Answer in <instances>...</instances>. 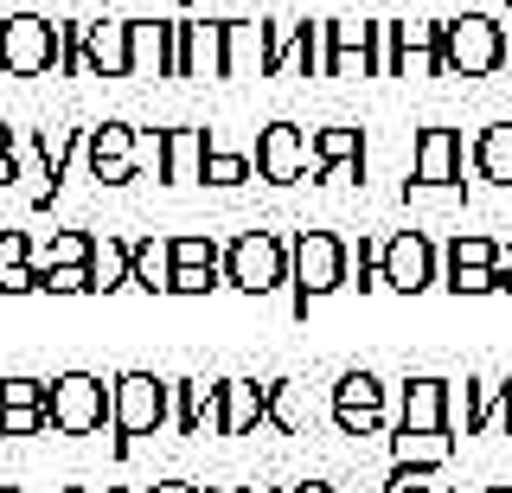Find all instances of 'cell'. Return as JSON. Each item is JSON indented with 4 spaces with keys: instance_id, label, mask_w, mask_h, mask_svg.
I'll list each match as a JSON object with an SVG mask.
<instances>
[{
    "instance_id": "obj_32",
    "label": "cell",
    "mask_w": 512,
    "mask_h": 493,
    "mask_svg": "<svg viewBox=\"0 0 512 493\" xmlns=\"http://www.w3.org/2000/svg\"><path fill=\"white\" fill-rule=\"evenodd\" d=\"M39 289L45 295H96V276H90V263H64V269H45Z\"/></svg>"
},
{
    "instance_id": "obj_39",
    "label": "cell",
    "mask_w": 512,
    "mask_h": 493,
    "mask_svg": "<svg viewBox=\"0 0 512 493\" xmlns=\"http://www.w3.org/2000/svg\"><path fill=\"white\" fill-rule=\"evenodd\" d=\"M7 263H32V244L20 231H0V269H7Z\"/></svg>"
},
{
    "instance_id": "obj_40",
    "label": "cell",
    "mask_w": 512,
    "mask_h": 493,
    "mask_svg": "<svg viewBox=\"0 0 512 493\" xmlns=\"http://www.w3.org/2000/svg\"><path fill=\"white\" fill-rule=\"evenodd\" d=\"M493 429L512 436V378H500V404H493Z\"/></svg>"
},
{
    "instance_id": "obj_17",
    "label": "cell",
    "mask_w": 512,
    "mask_h": 493,
    "mask_svg": "<svg viewBox=\"0 0 512 493\" xmlns=\"http://www.w3.org/2000/svg\"><path fill=\"white\" fill-rule=\"evenodd\" d=\"M308 180H365V129H314L308 148Z\"/></svg>"
},
{
    "instance_id": "obj_9",
    "label": "cell",
    "mask_w": 512,
    "mask_h": 493,
    "mask_svg": "<svg viewBox=\"0 0 512 493\" xmlns=\"http://www.w3.org/2000/svg\"><path fill=\"white\" fill-rule=\"evenodd\" d=\"M384 77H442V26L384 20Z\"/></svg>"
},
{
    "instance_id": "obj_16",
    "label": "cell",
    "mask_w": 512,
    "mask_h": 493,
    "mask_svg": "<svg viewBox=\"0 0 512 493\" xmlns=\"http://www.w3.org/2000/svg\"><path fill=\"white\" fill-rule=\"evenodd\" d=\"M384 378L378 372H340V385H333V423L346 429V436H372L384 423Z\"/></svg>"
},
{
    "instance_id": "obj_29",
    "label": "cell",
    "mask_w": 512,
    "mask_h": 493,
    "mask_svg": "<svg viewBox=\"0 0 512 493\" xmlns=\"http://www.w3.org/2000/svg\"><path fill=\"white\" fill-rule=\"evenodd\" d=\"M96 257V237L90 231H52L45 244H32V269H64V263H90Z\"/></svg>"
},
{
    "instance_id": "obj_10",
    "label": "cell",
    "mask_w": 512,
    "mask_h": 493,
    "mask_svg": "<svg viewBox=\"0 0 512 493\" xmlns=\"http://www.w3.org/2000/svg\"><path fill=\"white\" fill-rule=\"evenodd\" d=\"M500 276V244L487 231H455L442 244V289L448 295H487Z\"/></svg>"
},
{
    "instance_id": "obj_3",
    "label": "cell",
    "mask_w": 512,
    "mask_h": 493,
    "mask_svg": "<svg viewBox=\"0 0 512 493\" xmlns=\"http://www.w3.org/2000/svg\"><path fill=\"white\" fill-rule=\"evenodd\" d=\"M109 391H116V455H128L141 436H154V429L173 423V378H154V372H122L109 378Z\"/></svg>"
},
{
    "instance_id": "obj_11",
    "label": "cell",
    "mask_w": 512,
    "mask_h": 493,
    "mask_svg": "<svg viewBox=\"0 0 512 493\" xmlns=\"http://www.w3.org/2000/svg\"><path fill=\"white\" fill-rule=\"evenodd\" d=\"M461 167H468V148H461L455 129H423L410 148V180L404 193H455Z\"/></svg>"
},
{
    "instance_id": "obj_44",
    "label": "cell",
    "mask_w": 512,
    "mask_h": 493,
    "mask_svg": "<svg viewBox=\"0 0 512 493\" xmlns=\"http://www.w3.org/2000/svg\"><path fill=\"white\" fill-rule=\"evenodd\" d=\"M64 493H135V487H64Z\"/></svg>"
},
{
    "instance_id": "obj_21",
    "label": "cell",
    "mask_w": 512,
    "mask_h": 493,
    "mask_svg": "<svg viewBox=\"0 0 512 493\" xmlns=\"http://www.w3.org/2000/svg\"><path fill=\"white\" fill-rule=\"evenodd\" d=\"M448 455H455V429H391V468L404 474L448 468Z\"/></svg>"
},
{
    "instance_id": "obj_43",
    "label": "cell",
    "mask_w": 512,
    "mask_h": 493,
    "mask_svg": "<svg viewBox=\"0 0 512 493\" xmlns=\"http://www.w3.org/2000/svg\"><path fill=\"white\" fill-rule=\"evenodd\" d=\"M288 493H333V481H295Z\"/></svg>"
},
{
    "instance_id": "obj_37",
    "label": "cell",
    "mask_w": 512,
    "mask_h": 493,
    "mask_svg": "<svg viewBox=\"0 0 512 493\" xmlns=\"http://www.w3.org/2000/svg\"><path fill=\"white\" fill-rule=\"evenodd\" d=\"M32 289H39V269H32V263H7V269H0V295H32Z\"/></svg>"
},
{
    "instance_id": "obj_8",
    "label": "cell",
    "mask_w": 512,
    "mask_h": 493,
    "mask_svg": "<svg viewBox=\"0 0 512 493\" xmlns=\"http://www.w3.org/2000/svg\"><path fill=\"white\" fill-rule=\"evenodd\" d=\"M378 276H384V289H397V295L442 289V250L429 244L423 231H391L384 250H378Z\"/></svg>"
},
{
    "instance_id": "obj_24",
    "label": "cell",
    "mask_w": 512,
    "mask_h": 493,
    "mask_svg": "<svg viewBox=\"0 0 512 493\" xmlns=\"http://www.w3.org/2000/svg\"><path fill=\"white\" fill-rule=\"evenodd\" d=\"M269 20H224V77H263Z\"/></svg>"
},
{
    "instance_id": "obj_23",
    "label": "cell",
    "mask_w": 512,
    "mask_h": 493,
    "mask_svg": "<svg viewBox=\"0 0 512 493\" xmlns=\"http://www.w3.org/2000/svg\"><path fill=\"white\" fill-rule=\"evenodd\" d=\"M180 77H224V20H180Z\"/></svg>"
},
{
    "instance_id": "obj_13",
    "label": "cell",
    "mask_w": 512,
    "mask_h": 493,
    "mask_svg": "<svg viewBox=\"0 0 512 493\" xmlns=\"http://www.w3.org/2000/svg\"><path fill=\"white\" fill-rule=\"evenodd\" d=\"M308 148H314V135L301 122H269L256 135V180H269V186L308 180Z\"/></svg>"
},
{
    "instance_id": "obj_15",
    "label": "cell",
    "mask_w": 512,
    "mask_h": 493,
    "mask_svg": "<svg viewBox=\"0 0 512 493\" xmlns=\"http://www.w3.org/2000/svg\"><path fill=\"white\" fill-rule=\"evenodd\" d=\"M455 378L416 372L404 378V397H397V429H455Z\"/></svg>"
},
{
    "instance_id": "obj_2",
    "label": "cell",
    "mask_w": 512,
    "mask_h": 493,
    "mask_svg": "<svg viewBox=\"0 0 512 493\" xmlns=\"http://www.w3.org/2000/svg\"><path fill=\"white\" fill-rule=\"evenodd\" d=\"M442 26V77H493L512 58V26L493 13H455Z\"/></svg>"
},
{
    "instance_id": "obj_4",
    "label": "cell",
    "mask_w": 512,
    "mask_h": 493,
    "mask_svg": "<svg viewBox=\"0 0 512 493\" xmlns=\"http://www.w3.org/2000/svg\"><path fill=\"white\" fill-rule=\"evenodd\" d=\"M224 289H237V295L288 289V237L282 231H237L224 244Z\"/></svg>"
},
{
    "instance_id": "obj_48",
    "label": "cell",
    "mask_w": 512,
    "mask_h": 493,
    "mask_svg": "<svg viewBox=\"0 0 512 493\" xmlns=\"http://www.w3.org/2000/svg\"><path fill=\"white\" fill-rule=\"evenodd\" d=\"M487 493H512V487H487Z\"/></svg>"
},
{
    "instance_id": "obj_12",
    "label": "cell",
    "mask_w": 512,
    "mask_h": 493,
    "mask_svg": "<svg viewBox=\"0 0 512 493\" xmlns=\"http://www.w3.org/2000/svg\"><path fill=\"white\" fill-rule=\"evenodd\" d=\"M84 167H90V180L96 186H128L135 180V122H90L84 129Z\"/></svg>"
},
{
    "instance_id": "obj_42",
    "label": "cell",
    "mask_w": 512,
    "mask_h": 493,
    "mask_svg": "<svg viewBox=\"0 0 512 493\" xmlns=\"http://www.w3.org/2000/svg\"><path fill=\"white\" fill-rule=\"evenodd\" d=\"M141 493H199L192 481H154V487H141Z\"/></svg>"
},
{
    "instance_id": "obj_49",
    "label": "cell",
    "mask_w": 512,
    "mask_h": 493,
    "mask_svg": "<svg viewBox=\"0 0 512 493\" xmlns=\"http://www.w3.org/2000/svg\"><path fill=\"white\" fill-rule=\"evenodd\" d=\"M0 493H20V487H0Z\"/></svg>"
},
{
    "instance_id": "obj_35",
    "label": "cell",
    "mask_w": 512,
    "mask_h": 493,
    "mask_svg": "<svg viewBox=\"0 0 512 493\" xmlns=\"http://www.w3.org/2000/svg\"><path fill=\"white\" fill-rule=\"evenodd\" d=\"M135 167L141 173H167V129H135Z\"/></svg>"
},
{
    "instance_id": "obj_46",
    "label": "cell",
    "mask_w": 512,
    "mask_h": 493,
    "mask_svg": "<svg viewBox=\"0 0 512 493\" xmlns=\"http://www.w3.org/2000/svg\"><path fill=\"white\" fill-rule=\"evenodd\" d=\"M500 269H512V237H506V244H500Z\"/></svg>"
},
{
    "instance_id": "obj_38",
    "label": "cell",
    "mask_w": 512,
    "mask_h": 493,
    "mask_svg": "<svg viewBox=\"0 0 512 493\" xmlns=\"http://www.w3.org/2000/svg\"><path fill=\"white\" fill-rule=\"evenodd\" d=\"M13 148H20V129H13V122H0V186L20 180V161H13Z\"/></svg>"
},
{
    "instance_id": "obj_18",
    "label": "cell",
    "mask_w": 512,
    "mask_h": 493,
    "mask_svg": "<svg viewBox=\"0 0 512 493\" xmlns=\"http://www.w3.org/2000/svg\"><path fill=\"white\" fill-rule=\"evenodd\" d=\"M173 429L180 436H224V378H173Z\"/></svg>"
},
{
    "instance_id": "obj_28",
    "label": "cell",
    "mask_w": 512,
    "mask_h": 493,
    "mask_svg": "<svg viewBox=\"0 0 512 493\" xmlns=\"http://www.w3.org/2000/svg\"><path fill=\"white\" fill-rule=\"evenodd\" d=\"M308 417H314L308 385H301V378H269V423H276L282 436H301Z\"/></svg>"
},
{
    "instance_id": "obj_33",
    "label": "cell",
    "mask_w": 512,
    "mask_h": 493,
    "mask_svg": "<svg viewBox=\"0 0 512 493\" xmlns=\"http://www.w3.org/2000/svg\"><path fill=\"white\" fill-rule=\"evenodd\" d=\"M39 429H52V410H45V404H13V410H0V436H39Z\"/></svg>"
},
{
    "instance_id": "obj_27",
    "label": "cell",
    "mask_w": 512,
    "mask_h": 493,
    "mask_svg": "<svg viewBox=\"0 0 512 493\" xmlns=\"http://www.w3.org/2000/svg\"><path fill=\"white\" fill-rule=\"evenodd\" d=\"M468 161H474V173L487 186H512V116L480 129V141L468 148Z\"/></svg>"
},
{
    "instance_id": "obj_36",
    "label": "cell",
    "mask_w": 512,
    "mask_h": 493,
    "mask_svg": "<svg viewBox=\"0 0 512 493\" xmlns=\"http://www.w3.org/2000/svg\"><path fill=\"white\" fill-rule=\"evenodd\" d=\"M58 71L64 77L84 71V20H58Z\"/></svg>"
},
{
    "instance_id": "obj_41",
    "label": "cell",
    "mask_w": 512,
    "mask_h": 493,
    "mask_svg": "<svg viewBox=\"0 0 512 493\" xmlns=\"http://www.w3.org/2000/svg\"><path fill=\"white\" fill-rule=\"evenodd\" d=\"M384 493H436V487H423V481H416V474L391 468V481H384Z\"/></svg>"
},
{
    "instance_id": "obj_45",
    "label": "cell",
    "mask_w": 512,
    "mask_h": 493,
    "mask_svg": "<svg viewBox=\"0 0 512 493\" xmlns=\"http://www.w3.org/2000/svg\"><path fill=\"white\" fill-rule=\"evenodd\" d=\"M493 289H506V295H512V269H500V276H493Z\"/></svg>"
},
{
    "instance_id": "obj_5",
    "label": "cell",
    "mask_w": 512,
    "mask_h": 493,
    "mask_svg": "<svg viewBox=\"0 0 512 493\" xmlns=\"http://www.w3.org/2000/svg\"><path fill=\"white\" fill-rule=\"evenodd\" d=\"M45 410H52L58 436H96V429L116 417V391L96 372H64V378H52V391H45Z\"/></svg>"
},
{
    "instance_id": "obj_19",
    "label": "cell",
    "mask_w": 512,
    "mask_h": 493,
    "mask_svg": "<svg viewBox=\"0 0 512 493\" xmlns=\"http://www.w3.org/2000/svg\"><path fill=\"white\" fill-rule=\"evenodd\" d=\"M84 71L90 77H135L128 20H84Z\"/></svg>"
},
{
    "instance_id": "obj_20",
    "label": "cell",
    "mask_w": 512,
    "mask_h": 493,
    "mask_svg": "<svg viewBox=\"0 0 512 493\" xmlns=\"http://www.w3.org/2000/svg\"><path fill=\"white\" fill-rule=\"evenodd\" d=\"M128 45H135V71L180 77V20H128Z\"/></svg>"
},
{
    "instance_id": "obj_34",
    "label": "cell",
    "mask_w": 512,
    "mask_h": 493,
    "mask_svg": "<svg viewBox=\"0 0 512 493\" xmlns=\"http://www.w3.org/2000/svg\"><path fill=\"white\" fill-rule=\"evenodd\" d=\"M45 391H52V378L13 372V378H0V410H13V404H45Z\"/></svg>"
},
{
    "instance_id": "obj_14",
    "label": "cell",
    "mask_w": 512,
    "mask_h": 493,
    "mask_svg": "<svg viewBox=\"0 0 512 493\" xmlns=\"http://www.w3.org/2000/svg\"><path fill=\"white\" fill-rule=\"evenodd\" d=\"M224 289V244L212 231L173 237V295H212Z\"/></svg>"
},
{
    "instance_id": "obj_22",
    "label": "cell",
    "mask_w": 512,
    "mask_h": 493,
    "mask_svg": "<svg viewBox=\"0 0 512 493\" xmlns=\"http://www.w3.org/2000/svg\"><path fill=\"white\" fill-rule=\"evenodd\" d=\"M128 289L141 295H173V237H135L128 244Z\"/></svg>"
},
{
    "instance_id": "obj_25",
    "label": "cell",
    "mask_w": 512,
    "mask_h": 493,
    "mask_svg": "<svg viewBox=\"0 0 512 493\" xmlns=\"http://www.w3.org/2000/svg\"><path fill=\"white\" fill-rule=\"evenodd\" d=\"M205 154H212V129H167V173H160V186H199Z\"/></svg>"
},
{
    "instance_id": "obj_47",
    "label": "cell",
    "mask_w": 512,
    "mask_h": 493,
    "mask_svg": "<svg viewBox=\"0 0 512 493\" xmlns=\"http://www.w3.org/2000/svg\"><path fill=\"white\" fill-rule=\"evenodd\" d=\"M199 493H237V487H199Z\"/></svg>"
},
{
    "instance_id": "obj_1",
    "label": "cell",
    "mask_w": 512,
    "mask_h": 493,
    "mask_svg": "<svg viewBox=\"0 0 512 493\" xmlns=\"http://www.w3.org/2000/svg\"><path fill=\"white\" fill-rule=\"evenodd\" d=\"M352 282V244L340 231H295L288 237V308L308 321L314 301L340 295Z\"/></svg>"
},
{
    "instance_id": "obj_30",
    "label": "cell",
    "mask_w": 512,
    "mask_h": 493,
    "mask_svg": "<svg viewBox=\"0 0 512 493\" xmlns=\"http://www.w3.org/2000/svg\"><path fill=\"white\" fill-rule=\"evenodd\" d=\"M90 276H96V295H116V289H128V244H122V237H103V231H96Z\"/></svg>"
},
{
    "instance_id": "obj_31",
    "label": "cell",
    "mask_w": 512,
    "mask_h": 493,
    "mask_svg": "<svg viewBox=\"0 0 512 493\" xmlns=\"http://www.w3.org/2000/svg\"><path fill=\"white\" fill-rule=\"evenodd\" d=\"M256 180V154H231L212 141V154H205V186H244Z\"/></svg>"
},
{
    "instance_id": "obj_6",
    "label": "cell",
    "mask_w": 512,
    "mask_h": 493,
    "mask_svg": "<svg viewBox=\"0 0 512 493\" xmlns=\"http://www.w3.org/2000/svg\"><path fill=\"white\" fill-rule=\"evenodd\" d=\"M327 58L320 77H384V20H320Z\"/></svg>"
},
{
    "instance_id": "obj_7",
    "label": "cell",
    "mask_w": 512,
    "mask_h": 493,
    "mask_svg": "<svg viewBox=\"0 0 512 493\" xmlns=\"http://www.w3.org/2000/svg\"><path fill=\"white\" fill-rule=\"evenodd\" d=\"M0 71L7 77L58 71V20H45V13H13V20H0Z\"/></svg>"
},
{
    "instance_id": "obj_26",
    "label": "cell",
    "mask_w": 512,
    "mask_h": 493,
    "mask_svg": "<svg viewBox=\"0 0 512 493\" xmlns=\"http://www.w3.org/2000/svg\"><path fill=\"white\" fill-rule=\"evenodd\" d=\"M269 423V385L263 378H224V436H250Z\"/></svg>"
}]
</instances>
